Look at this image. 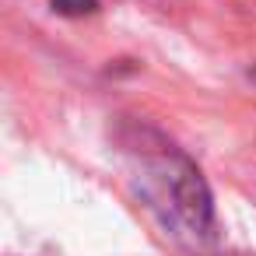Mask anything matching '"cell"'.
<instances>
[{"label":"cell","instance_id":"7a4b0ae2","mask_svg":"<svg viewBox=\"0 0 256 256\" xmlns=\"http://www.w3.org/2000/svg\"><path fill=\"white\" fill-rule=\"evenodd\" d=\"M53 11L56 14H70V18H81V14H95L98 11V0H53Z\"/></svg>","mask_w":256,"mask_h":256},{"label":"cell","instance_id":"3957f363","mask_svg":"<svg viewBox=\"0 0 256 256\" xmlns=\"http://www.w3.org/2000/svg\"><path fill=\"white\" fill-rule=\"evenodd\" d=\"M252 81H256V70H252Z\"/></svg>","mask_w":256,"mask_h":256},{"label":"cell","instance_id":"6da1fadb","mask_svg":"<svg viewBox=\"0 0 256 256\" xmlns=\"http://www.w3.org/2000/svg\"><path fill=\"white\" fill-rule=\"evenodd\" d=\"M148 196L151 207L162 210L165 224L176 228V235H190V238H207L214 228V214H210V193L200 179V172L186 162V158H162L151 172H148Z\"/></svg>","mask_w":256,"mask_h":256}]
</instances>
